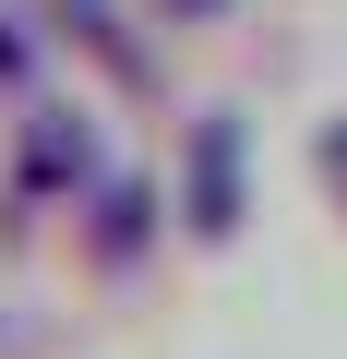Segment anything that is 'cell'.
I'll return each mask as SVG.
<instances>
[{"instance_id":"6","label":"cell","mask_w":347,"mask_h":359,"mask_svg":"<svg viewBox=\"0 0 347 359\" xmlns=\"http://www.w3.org/2000/svg\"><path fill=\"white\" fill-rule=\"evenodd\" d=\"M144 13H156V25H192V36H204V25H228V13H240V0H144Z\"/></svg>"},{"instance_id":"5","label":"cell","mask_w":347,"mask_h":359,"mask_svg":"<svg viewBox=\"0 0 347 359\" xmlns=\"http://www.w3.org/2000/svg\"><path fill=\"white\" fill-rule=\"evenodd\" d=\"M0 84H36V36H25V13H0Z\"/></svg>"},{"instance_id":"3","label":"cell","mask_w":347,"mask_h":359,"mask_svg":"<svg viewBox=\"0 0 347 359\" xmlns=\"http://www.w3.org/2000/svg\"><path fill=\"white\" fill-rule=\"evenodd\" d=\"M144 252H156V192L120 180V168H96V192H84V264L96 276H132Z\"/></svg>"},{"instance_id":"2","label":"cell","mask_w":347,"mask_h":359,"mask_svg":"<svg viewBox=\"0 0 347 359\" xmlns=\"http://www.w3.org/2000/svg\"><path fill=\"white\" fill-rule=\"evenodd\" d=\"M96 168H108L96 120H84V108H36L25 144H13V192H25V204H60V192H96Z\"/></svg>"},{"instance_id":"4","label":"cell","mask_w":347,"mask_h":359,"mask_svg":"<svg viewBox=\"0 0 347 359\" xmlns=\"http://www.w3.org/2000/svg\"><path fill=\"white\" fill-rule=\"evenodd\" d=\"M311 180H323V204L347 216V108H335V120L311 132Z\"/></svg>"},{"instance_id":"1","label":"cell","mask_w":347,"mask_h":359,"mask_svg":"<svg viewBox=\"0 0 347 359\" xmlns=\"http://www.w3.org/2000/svg\"><path fill=\"white\" fill-rule=\"evenodd\" d=\"M180 228L192 252H228L252 228V120L240 108H192V144H180Z\"/></svg>"}]
</instances>
